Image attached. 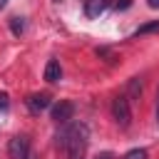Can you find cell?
Returning <instances> with one entry per match:
<instances>
[{"label": "cell", "mask_w": 159, "mask_h": 159, "mask_svg": "<svg viewBox=\"0 0 159 159\" xmlns=\"http://www.w3.org/2000/svg\"><path fill=\"white\" fill-rule=\"evenodd\" d=\"M57 142H60V147L67 152V159H84V154H87V142H89V132H87L84 124H70Z\"/></svg>", "instance_id": "1"}, {"label": "cell", "mask_w": 159, "mask_h": 159, "mask_svg": "<svg viewBox=\"0 0 159 159\" xmlns=\"http://www.w3.org/2000/svg\"><path fill=\"white\" fill-rule=\"evenodd\" d=\"M112 117H114V122H117L122 129L129 127V122H132V109H129V99H127L124 94H119V97L112 99Z\"/></svg>", "instance_id": "2"}, {"label": "cell", "mask_w": 159, "mask_h": 159, "mask_svg": "<svg viewBox=\"0 0 159 159\" xmlns=\"http://www.w3.org/2000/svg\"><path fill=\"white\" fill-rule=\"evenodd\" d=\"M7 154H10V159H25L30 154V139L25 134H15L7 144Z\"/></svg>", "instance_id": "3"}, {"label": "cell", "mask_w": 159, "mask_h": 159, "mask_svg": "<svg viewBox=\"0 0 159 159\" xmlns=\"http://www.w3.org/2000/svg\"><path fill=\"white\" fill-rule=\"evenodd\" d=\"M72 114H75V104L67 102V99H62V102H57V104L52 107V119H55L57 124H67V122L72 119Z\"/></svg>", "instance_id": "4"}, {"label": "cell", "mask_w": 159, "mask_h": 159, "mask_svg": "<svg viewBox=\"0 0 159 159\" xmlns=\"http://www.w3.org/2000/svg\"><path fill=\"white\" fill-rule=\"evenodd\" d=\"M27 107H30V112L40 114L42 109H47V107H50V94H45V92L30 94V97H27Z\"/></svg>", "instance_id": "5"}, {"label": "cell", "mask_w": 159, "mask_h": 159, "mask_svg": "<svg viewBox=\"0 0 159 159\" xmlns=\"http://www.w3.org/2000/svg\"><path fill=\"white\" fill-rule=\"evenodd\" d=\"M109 5H112V0H84V15L87 17H99Z\"/></svg>", "instance_id": "6"}, {"label": "cell", "mask_w": 159, "mask_h": 159, "mask_svg": "<svg viewBox=\"0 0 159 159\" xmlns=\"http://www.w3.org/2000/svg\"><path fill=\"white\" fill-rule=\"evenodd\" d=\"M45 80H47V82H60V80H62V67H60L57 60H50V62L45 65Z\"/></svg>", "instance_id": "7"}, {"label": "cell", "mask_w": 159, "mask_h": 159, "mask_svg": "<svg viewBox=\"0 0 159 159\" xmlns=\"http://www.w3.org/2000/svg\"><path fill=\"white\" fill-rule=\"evenodd\" d=\"M127 94H129V97H134V99H139V97H142V80H139V77H132V80H129ZM129 97H127V99H129Z\"/></svg>", "instance_id": "8"}, {"label": "cell", "mask_w": 159, "mask_h": 159, "mask_svg": "<svg viewBox=\"0 0 159 159\" xmlns=\"http://www.w3.org/2000/svg\"><path fill=\"white\" fill-rule=\"evenodd\" d=\"M147 32H159V20L144 22V25H139V27L134 30V35H137V37H139V35H147Z\"/></svg>", "instance_id": "9"}, {"label": "cell", "mask_w": 159, "mask_h": 159, "mask_svg": "<svg viewBox=\"0 0 159 159\" xmlns=\"http://www.w3.org/2000/svg\"><path fill=\"white\" fill-rule=\"evenodd\" d=\"M10 30H12L15 35H20V32L25 30V22H22V17H12V20H10Z\"/></svg>", "instance_id": "10"}, {"label": "cell", "mask_w": 159, "mask_h": 159, "mask_svg": "<svg viewBox=\"0 0 159 159\" xmlns=\"http://www.w3.org/2000/svg\"><path fill=\"white\" fill-rule=\"evenodd\" d=\"M124 159H147V149H129Z\"/></svg>", "instance_id": "11"}, {"label": "cell", "mask_w": 159, "mask_h": 159, "mask_svg": "<svg viewBox=\"0 0 159 159\" xmlns=\"http://www.w3.org/2000/svg\"><path fill=\"white\" fill-rule=\"evenodd\" d=\"M7 107H10V97H7V94H5V92H0V109H2V112H5V109H7Z\"/></svg>", "instance_id": "12"}, {"label": "cell", "mask_w": 159, "mask_h": 159, "mask_svg": "<svg viewBox=\"0 0 159 159\" xmlns=\"http://www.w3.org/2000/svg\"><path fill=\"white\" fill-rule=\"evenodd\" d=\"M129 5H132V0H117V2H114V7H117V10H127Z\"/></svg>", "instance_id": "13"}, {"label": "cell", "mask_w": 159, "mask_h": 159, "mask_svg": "<svg viewBox=\"0 0 159 159\" xmlns=\"http://www.w3.org/2000/svg\"><path fill=\"white\" fill-rule=\"evenodd\" d=\"M154 117H157V127H159V89H157V107H154Z\"/></svg>", "instance_id": "14"}, {"label": "cell", "mask_w": 159, "mask_h": 159, "mask_svg": "<svg viewBox=\"0 0 159 159\" xmlns=\"http://www.w3.org/2000/svg\"><path fill=\"white\" fill-rule=\"evenodd\" d=\"M147 5H149V7H154V10H159V0H147Z\"/></svg>", "instance_id": "15"}, {"label": "cell", "mask_w": 159, "mask_h": 159, "mask_svg": "<svg viewBox=\"0 0 159 159\" xmlns=\"http://www.w3.org/2000/svg\"><path fill=\"white\" fill-rule=\"evenodd\" d=\"M97 159H112V154H109V152H104V154H99Z\"/></svg>", "instance_id": "16"}, {"label": "cell", "mask_w": 159, "mask_h": 159, "mask_svg": "<svg viewBox=\"0 0 159 159\" xmlns=\"http://www.w3.org/2000/svg\"><path fill=\"white\" fill-rule=\"evenodd\" d=\"M5 5H7V0H0V10H2V7H5Z\"/></svg>", "instance_id": "17"}, {"label": "cell", "mask_w": 159, "mask_h": 159, "mask_svg": "<svg viewBox=\"0 0 159 159\" xmlns=\"http://www.w3.org/2000/svg\"><path fill=\"white\" fill-rule=\"evenodd\" d=\"M25 159H35V157H32V154H27V157H25Z\"/></svg>", "instance_id": "18"}, {"label": "cell", "mask_w": 159, "mask_h": 159, "mask_svg": "<svg viewBox=\"0 0 159 159\" xmlns=\"http://www.w3.org/2000/svg\"><path fill=\"white\" fill-rule=\"evenodd\" d=\"M55 2H60V0H55Z\"/></svg>", "instance_id": "19"}]
</instances>
